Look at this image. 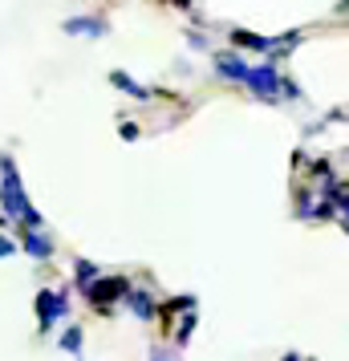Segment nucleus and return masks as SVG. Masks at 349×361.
I'll list each match as a JSON object with an SVG mask.
<instances>
[{
	"mask_svg": "<svg viewBox=\"0 0 349 361\" xmlns=\"http://www.w3.org/2000/svg\"><path fill=\"white\" fill-rule=\"evenodd\" d=\"M150 361H179V353H175V349H163V345H154V349H150Z\"/></svg>",
	"mask_w": 349,
	"mask_h": 361,
	"instance_id": "15",
	"label": "nucleus"
},
{
	"mask_svg": "<svg viewBox=\"0 0 349 361\" xmlns=\"http://www.w3.org/2000/svg\"><path fill=\"white\" fill-rule=\"evenodd\" d=\"M126 288H130L126 280H118V276L102 280V276H98L94 284H90V288H85V300H90V305H98V309H110V300L126 296Z\"/></svg>",
	"mask_w": 349,
	"mask_h": 361,
	"instance_id": "4",
	"label": "nucleus"
},
{
	"mask_svg": "<svg viewBox=\"0 0 349 361\" xmlns=\"http://www.w3.org/2000/svg\"><path fill=\"white\" fill-rule=\"evenodd\" d=\"M191 333H195V312H187V317H183V325H179V345H187Z\"/></svg>",
	"mask_w": 349,
	"mask_h": 361,
	"instance_id": "14",
	"label": "nucleus"
},
{
	"mask_svg": "<svg viewBox=\"0 0 349 361\" xmlns=\"http://www.w3.org/2000/svg\"><path fill=\"white\" fill-rule=\"evenodd\" d=\"M232 41H235V45H244V49H256V53H268V49H276V41H272V37L244 33V29H232Z\"/></svg>",
	"mask_w": 349,
	"mask_h": 361,
	"instance_id": "9",
	"label": "nucleus"
},
{
	"mask_svg": "<svg viewBox=\"0 0 349 361\" xmlns=\"http://www.w3.org/2000/svg\"><path fill=\"white\" fill-rule=\"evenodd\" d=\"M73 276H78V288H90V284H94V280H98L102 272H98V264L78 260V264H73Z\"/></svg>",
	"mask_w": 349,
	"mask_h": 361,
	"instance_id": "11",
	"label": "nucleus"
},
{
	"mask_svg": "<svg viewBox=\"0 0 349 361\" xmlns=\"http://www.w3.org/2000/svg\"><path fill=\"white\" fill-rule=\"evenodd\" d=\"M110 82H114L118 90H122V94H130L134 102H147V98H154V94H150L147 85H138V82H134V78H126L122 69H114V73H110Z\"/></svg>",
	"mask_w": 349,
	"mask_h": 361,
	"instance_id": "8",
	"label": "nucleus"
},
{
	"mask_svg": "<svg viewBox=\"0 0 349 361\" xmlns=\"http://www.w3.org/2000/svg\"><path fill=\"white\" fill-rule=\"evenodd\" d=\"M126 305H130V312L138 317V321H154V300H150L147 288H126V296H122Z\"/></svg>",
	"mask_w": 349,
	"mask_h": 361,
	"instance_id": "5",
	"label": "nucleus"
},
{
	"mask_svg": "<svg viewBox=\"0 0 349 361\" xmlns=\"http://www.w3.org/2000/svg\"><path fill=\"white\" fill-rule=\"evenodd\" d=\"M325 199L337 203V207H345V183H329V187H325ZM325 199H321V203H325Z\"/></svg>",
	"mask_w": 349,
	"mask_h": 361,
	"instance_id": "13",
	"label": "nucleus"
},
{
	"mask_svg": "<svg viewBox=\"0 0 349 361\" xmlns=\"http://www.w3.org/2000/svg\"><path fill=\"white\" fill-rule=\"evenodd\" d=\"M37 312H41V333H49L57 321H66L69 296L66 293H37Z\"/></svg>",
	"mask_w": 349,
	"mask_h": 361,
	"instance_id": "3",
	"label": "nucleus"
},
{
	"mask_svg": "<svg viewBox=\"0 0 349 361\" xmlns=\"http://www.w3.org/2000/svg\"><path fill=\"white\" fill-rule=\"evenodd\" d=\"M29 212V199L20 187V175L13 159H0V215H25Z\"/></svg>",
	"mask_w": 349,
	"mask_h": 361,
	"instance_id": "1",
	"label": "nucleus"
},
{
	"mask_svg": "<svg viewBox=\"0 0 349 361\" xmlns=\"http://www.w3.org/2000/svg\"><path fill=\"white\" fill-rule=\"evenodd\" d=\"M13 252H17V244H13V240H4V235H0V256H13Z\"/></svg>",
	"mask_w": 349,
	"mask_h": 361,
	"instance_id": "18",
	"label": "nucleus"
},
{
	"mask_svg": "<svg viewBox=\"0 0 349 361\" xmlns=\"http://www.w3.org/2000/svg\"><path fill=\"white\" fill-rule=\"evenodd\" d=\"M281 361H300V353H284V357Z\"/></svg>",
	"mask_w": 349,
	"mask_h": 361,
	"instance_id": "19",
	"label": "nucleus"
},
{
	"mask_svg": "<svg viewBox=\"0 0 349 361\" xmlns=\"http://www.w3.org/2000/svg\"><path fill=\"white\" fill-rule=\"evenodd\" d=\"M175 4H179V8H191V0H175Z\"/></svg>",
	"mask_w": 349,
	"mask_h": 361,
	"instance_id": "20",
	"label": "nucleus"
},
{
	"mask_svg": "<svg viewBox=\"0 0 349 361\" xmlns=\"http://www.w3.org/2000/svg\"><path fill=\"white\" fill-rule=\"evenodd\" d=\"M216 69L224 73V78H232V82H244L252 66H244V57H240V53H219V57H216Z\"/></svg>",
	"mask_w": 349,
	"mask_h": 361,
	"instance_id": "6",
	"label": "nucleus"
},
{
	"mask_svg": "<svg viewBox=\"0 0 349 361\" xmlns=\"http://www.w3.org/2000/svg\"><path fill=\"white\" fill-rule=\"evenodd\" d=\"M61 349H66V353H82V329L78 325H69L66 333H61Z\"/></svg>",
	"mask_w": 349,
	"mask_h": 361,
	"instance_id": "12",
	"label": "nucleus"
},
{
	"mask_svg": "<svg viewBox=\"0 0 349 361\" xmlns=\"http://www.w3.org/2000/svg\"><path fill=\"white\" fill-rule=\"evenodd\" d=\"M0 224H4V215H0Z\"/></svg>",
	"mask_w": 349,
	"mask_h": 361,
	"instance_id": "21",
	"label": "nucleus"
},
{
	"mask_svg": "<svg viewBox=\"0 0 349 361\" xmlns=\"http://www.w3.org/2000/svg\"><path fill=\"white\" fill-rule=\"evenodd\" d=\"M25 252H29L33 260H49L53 244L45 240V235H41V231H29V235H25Z\"/></svg>",
	"mask_w": 349,
	"mask_h": 361,
	"instance_id": "10",
	"label": "nucleus"
},
{
	"mask_svg": "<svg viewBox=\"0 0 349 361\" xmlns=\"http://www.w3.org/2000/svg\"><path fill=\"white\" fill-rule=\"evenodd\" d=\"M281 94L284 98H300V85L293 82V78H281Z\"/></svg>",
	"mask_w": 349,
	"mask_h": 361,
	"instance_id": "16",
	"label": "nucleus"
},
{
	"mask_svg": "<svg viewBox=\"0 0 349 361\" xmlns=\"http://www.w3.org/2000/svg\"><path fill=\"white\" fill-rule=\"evenodd\" d=\"M244 85H248L256 98L264 102H276V94H281V78H276V61H264V66L248 69V78H244Z\"/></svg>",
	"mask_w": 349,
	"mask_h": 361,
	"instance_id": "2",
	"label": "nucleus"
},
{
	"mask_svg": "<svg viewBox=\"0 0 349 361\" xmlns=\"http://www.w3.org/2000/svg\"><path fill=\"white\" fill-rule=\"evenodd\" d=\"M118 134H122V138H138V126H134V122H122V130Z\"/></svg>",
	"mask_w": 349,
	"mask_h": 361,
	"instance_id": "17",
	"label": "nucleus"
},
{
	"mask_svg": "<svg viewBox=\"0 0 349 361\" xmlns=\"http://www.w3.org/2000/svg\"><path fill=\"white\" fill-rule=\"evenodd\" d=\"M66 33L69 37H106V20H98V17H73V20H66Z\"/></svg>",
	"mask_w": 349,
	"mask_h": 361,
	"instance_id": "7",
	"label": "nucleus"
}]
</instances>
